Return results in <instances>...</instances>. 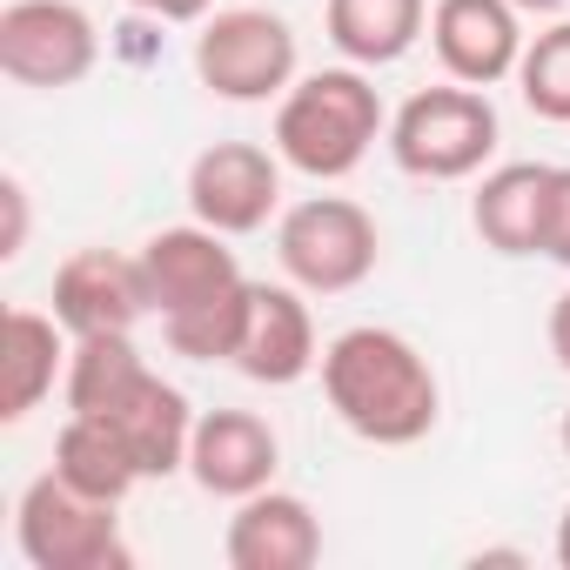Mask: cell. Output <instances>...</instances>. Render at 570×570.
I'll list each match as a JSON object with an SVG mask.
<instances>
[{
  "label": "cell",
  "instance_id": "obj_1",
  "mask_svg": "<svg viewBox=\"0 0 570 570\" xmlns=\"http://www.w3.org/2000/svg\"><path fill=\"white\" fill-rule=\"evenodd\" d=\"M323 396L336 423L376 450H410L443 416V383L430 356L410 336L376 330V323H356L323 350Z\"/></svg>",
  "mask_w": 570,
  "mask_h": 570
},
{
  "label": "cell",
  "instance_id": "obj_2",
  "mask_svg": "<svg viewBox=\"0 0 570 570\" xmlns=\"http://www.w3.org/2000/svg\"><path fill=\"white\" fill-rule=\"evenodd\" d=\"M390 135L383 95L370 68H323L296 75V88L275 101V155L309 181H343L370 161V148Z\"/></svg>",
  "mask_w": 570,
  "mask_h": 570
},
{
  "label": "cell",
  "instance_id": "obj_3",
  "mask_svg": "<svg viewBox=\"0 0 570 570\" xmlns=\"http://www.w3.org/2000/svg\"><path fill=\"white\" fill-rule=\"evenodd\" d=\"M390 161L416 181H470L490 168L503 128L483 88L443 81V88H416L396 115H390Z\"/></svg>",
  "mask_w": 570,
  "mask_h": 570
},
{
  "label": "cell",
  "instance_id": "obj_4",
  "mask_svg": "<svg viewBox=\"0 0 570 570\" xmlns=\"http://www.w3.org/2000/svg\"><path fill=\"white\" fill-rule=\"evenodd\" d=\"M383 228L363 202L350 195H309L296 208H282L275 222V262L303 296H350L376 275Z\"/></svg>",
  "mask_w": 570,
  "mask_h": 570
},
{
  "label": "cell",
  "instance_id": "obj_5",
  "mask_svg": "<svg viewBox=\"0 0 570 570\" xmlns=\"http://www.w3.org/2000/svg\"><path fill=\"white\" fill-rule=\"evenodd\" d=\"M296 28L268 14V8H248V0H228L215 21H202L195 35V75L215 101H235V108H255V101H282L296 88Z\"/></svg>",
  "mask_w": 570,
  "mask_h": 570
},
{
  "label": "cell",
  "instance_id": "obj_6",
  "mask_svg": "<svg viewBox=\"0 0 570 570\" xmlns=\"http://www.w3.org/2000/svg\"><path fill=\"white\" fill-rule=\"evenodd\" d=\"M121 503L81 497L55 470H41L14 503V543L35 570H128L135 550L121 537Z\"/></svg>",
  "mask_w": 570,
  "mask_h": 570
},
{
  "label": "cell",
  "instance_id": "obj_7",
  "mask_svg": "<svg viewBox=\"0 0 570 570\" xmlns=\"http://www.w3.org/2000/svg\"><path fill=\"white\" fill-rule=\"evenodd\" d=\"M101 61V28L81 0H8L0 8V75L21 88H81Z\"/></svg>",
  "mask_w": 570,
  "mask_h": 570
},
{
  "label": "cell",
  "instance_id": "obj_8",
  "mask_svg": "<svg viewBox=\"0 0 570 570\" xmlns=\"http://www.w3.org/2000/svg\"><path fill=\"white\" fill-rule=\"evenodd\" d=\"M282 161L262 141H215L188 161V215L215 235H255L282 208Z\"/></svg>",
  "mask_w": 570,
  "mask_h": 570
},
{
  "label": "cell",
  "instance_id": "obj_9",
  "mask_svg": "<svg viewBox=\"0 0 570 570\" xmlns=\"http://www.w3.org/2000/svg\"><path fill=\"white\" fill-rule=\"evenodd\" d=\"M55 316L68 336H135V323L155 316L148 262L121 248H75L55 268Z\"/></svg>",
  "mask_w": 570,
  "mask_h": 570
},
{
  "label": "cell",
  "instance_id": "obj_10",
  "mask_svg": "<svg viewBox=\"0 0 570 570\" xmlns=\"http://www.w3.org/2000/svg\"><path fill=\"white\" fill-rule=\"evenodd\" d=\"M523 14L517 0H430V48L450 81L463 88H497L517 81L523 61Z\"/></svg>",
  "mask_w": 570,
  "mask_h": 570
},
{
  "label": "cell",
  "instance_id": "obj_11",
  "mask_svg": "<svg viewBox=\"0 0 570 570\" xmlns=\"http://www.w3.org/2000/svg\"><path fill=\"white\" fill-rule=\"evenodd\" d=\"M222 557L228 570H309L323 563V517L309 510V497L268 483L235 503L222 530Z\"/></svg>",
  "mask_w": 570,
  "mask_h": 570
},
{
  "label": "cell",
  "instance_id": "obj_12",
  "mask_svg": "<svg viewBox=\"0 0 570 570\" xmlns=\"http://www.w3.org/2000/svg\"><path fill=\"white\" fill-rule=\"evenodd\" d=\"M141 262H148V289H155V316H181V309H202L228 289H242V262L228 248V235H215L208 222H181V228H161L141 242Z\"/></svg>",
  "mask_w": 570,
  "mask_h": 570
},
{
  "label": "cell",
  "instance_id": "obj_13",
  "mask_svg": "<svg viewBox=\"0 0 570 570\" xmlns=\"http://www.w3.org/2000/svg\"><path fill=\"white\" fill-rule=\"evenodd\" d=\"M235 370H242L248 383H268V390H289V383H303L309 370H323L316 316H309V303H303L296 282H255V303H248V330H242Z\"/></svg>",
  "mask_w": 570,
  "mask_h": 570
},
{
  "label": "cell",
  "instance_id": "obj_14",
  "mask_svg": "<svg viewBox=\"0 0 570 570\" xmlns=\"http://www.w3.org/2000/svg\"><path fill=\"white\" fill-rule=\"evenodd\" d=\"M275 463H282V436L268 430V416H255V410H202L195 416L188 476L208 497L242 503V497L275 483Z\"/></svg>",
  "mask_w": 570,
  "mask_h": 570
},
{
  "label": "cell",
  "instance_id": "obj_15",
  "mask_svg": "<svg viewBox=\"0 0 570 570\" xmlns=\"http://www.w3.org/2000/svg\"><path fill=\"white\" fill-rule=\"evenodd\" d=\"M95 416L121 436V450L135 456L141 483H148V476H175V470H188L195 410H188V396H181L175 383H161L155 370H148L135 390H121L108 410H95Z\"/></svg>",
  "mask_w": 570,
  "mask_h": 570
},
{
  "label": "cell",
  "instance_id": "obj_16",
  "mask_svg": "<svg viewBox=\"0 0 570 570\" xmlns=\"http://www.w3.org/2000/svg\"><path fill=\"white\" fill-rule=\"evenodd\" d=\"M68 356L75 336L61 330V316L8 309V323H0V416L28 423L55 396V383H68Z\"/></svg>",
  "mask_w": 570,
  "mask_h": 570
},
{
  "label": "cell",
  "instance_id": "obj_17",
  "mask_svg": "<svg viewBox=\"0 0 570 570\" xmlns=\"http://www.w3.org/2000/svg\"><path fill=\"white\" fill-rule=\"evenodd\" d=\"M543 188H550V161H503V168H483V181H476V195H470V228L483 235V248H497V255H537Z\"/></svg>",
  "mask_w": 570,
  "mask_h": 570
},
{
  "label": "cell",
  "instance_id": "obj_18",
  "mask_svg": "<svg viewBox=\"0 0 570 570\" xmlns=\"http://www.w3.org/2000/svg\"><path fill=\"white\" fill-rule=\"evenodd\" d=\"M323 28L350 68H390L430 35V0H330Z\"/></svg>",
  "mask_w": 570,
  "mask_h": 570
},
{
  "label": "cell",
  "instance_id": "obj_19",
  "mask_svg": "<svg viewBox=\"0 0 570 570\" xmlns=\"http://www.w3.org/2000/svg\"><path fill=\"white\" fill-rule=\"evenodd\" d=\"M55 476L75 483L81 497H101V503H128V490L141 483L135 456L121 450V436L101 416H68L61 423V436H55Z\"/></svg>",
  "mask_w": 570,
  "mask_h": 570
},
{
  "label": "cell",
  "instance_id": "obj_20",
  "mask_svg": "<svg viewBox=\"0 0 570 570\" xmlns=\"http://www.w3.org/2000/svg\"><path fill=\"white\" fill-rule=\"evenodd\" d=\"M141 376H148V363H141L135 336H75L68 383H61L68 416H95V410H108V403H115L121 390H135Z\"/></svg>",
  "mask_w": 570,
  "mask_h": 570
},
{
  "label": "cell",
  "instance_id": "obj_21",
  "mask_svg": "<svg viewBox=\"0 0 570 570\" xmlns=\"http://www.w3.org/2000/svg\"><path fill=\"white\" fill-rule=\"evenodd\" d=\"M248 303H255V282H242V289L202 303V309H181V316H161V336L175 356L188 363H235L242 350V330H248Z\"/></svg>",
  "mask_w": 570,
  "mask_h": 570
},
{
  "label": "cell",
  "instance_id": "obj_22",
  "mask_svg": "<svg viewBox=\"0 0 570 570\" xmlns=\"http://www.w3.org/2000/svg\"><path fill=\"white\" fill-rule=\"evenodd\" d=\"M517 95L537 121H557L570 128V21H550L543 35L523 41V61H517Z\"/></svg>",
  "mask_w": 570,
  "mask_h": 570
},
{
  "label": "cell",
  "instance_id": "obj_23",
  "mask_svg": "<svg viewBox=\"0 0 570 570\" xmlns=\"http://www.w3.org/2000/svg\"><path fill=\"white\" fill-rule=\"evenodd\" d=\"M537 255L570 268V168H550V188H543V228H537Z\"/></svg>",
  "mask_w": 570,
  "mask_h": 570
},
{
  "label": "cell",
  "instance_id": "obj_24",
  "mask_svg": "<svg viewBox=\"0 0 570 570\" xmlns=\"http://www.w3.org/2000/svg\"><path fill=\"white\" fill-rule=\"evenodd\" d=\"M0 202H8V235H0V255L14 262V255L28 248V188L8 175V181H0Z\"/></svg>",
  "mask_w": 570,
  "mask_h": 570
},
{
  "label": "cell",
  "instance_id": "obj_25",
  "mask_svg": "<svg viewBox=\"0 0 570 570\" xmlns=\"http://www.w3.org/2000/svg\"><path fill=\"white\" fill-rule=\"evenodd\" d=\"M135 14H148V21H202L215 0H128Z\"/></svg>",
  "mask_w": 570,
  "mask_h": 570
},
{
  "label": "cell",
  "instance_id": "obj_26",
  "mask_svg": "<svg viewBox=\"0 0 570 570\" xmlns=\"http://www.w3.org/2000/svg\"><path fill=\"white\" fill-rule=\"evenodd\" d=\"M543 336H550V356H557V370L570 376V289L550 303V323H543Z\"/></svg>",
  "mask_w": 570,
  "mask_h": 570
},
{
  "label": "cell",
  "instance_id": "obj_27",
  "mask_svg": "<svg viewBox=\"0 0 570 570\" xmlns=\"http://www.w3.org/2000/svg\"><path fill=\"white\" fill-rule=\"evenodd\" d=\"M557 563L570 570V503H563V517H557Z\"/></svg>",
  "mask_w": 570,
  "mask_h": 570
},
{
  "label": "cell",
  "instance_id": "obj_28",
  "mask_svg": "<svg viewBox=\"0 0 570 570\" xmlns=\"http://www.w3.org/2000/svg\"><path fill=\"white\" fill-rule=\"evenodd\" d=\"M570 0H517V14H563Z\"/></svg>",
  "mask_w": 570,
  "mask_h": 570
},
{
  "label": "cell",
  "instance_id": "obj_29",
  "mask_svg": "<svg viewBox=\"0 0 570 570\" xmlns=\"http://www.w3.org/2000/svg\"><path fill=\"white\" fill-rule=\"evenodd\" d=\"M557 436H563V456H570V410H563V423H557Z\"/></svg>",
  "mask_w": 570,
  "mask_h": 570
}]
</instances>
